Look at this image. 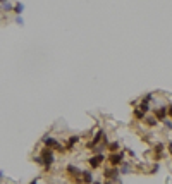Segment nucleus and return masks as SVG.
<instances>
[{"label": "nucleus", "mask_w": 172, "mask_h": 184, "mask_svg": "<svg viewBox=\"0 0 172 184\" xmlns=\"http://www.w3.org/2000/svg\"><path fill=\"white\" fill-rule=\"evenodd\" d=\"M100 160H102V157H96V158H93V160H91V165L96 167L98 164H100Z\"/></svg>", "instance_id": "nucleus-1"}, {"label": "nucleus", "mask_w": 172, "mask_h": 184, "mask_svg": "<svg viewBox=\"0 0 172 184\" xmlns=\"http://www.w3.org/2000/svg\"><path fill=\"white\" fill-rule=\"evenodd\" d=\"M22 10V5H16V12H21Z\"/></svg>", "instance_id": "nucleus-2"}]
</instances>
